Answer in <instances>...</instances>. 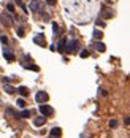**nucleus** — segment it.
I'll return each instance as SVG.
<instances>
[{"mask_svg": "<svg viewBox=\"0 0 130 138\" xmlns=\"http://www.w3.org/2000/svg\"><path fill=\"white\" fill-rule=\"evenodd\" d=\"M17 92H19L22 97H27V95H29V89H27L25 86H19V87H17Z\"/></svg>", "mask_w": 130, "mask_h": 138, "instance_id": "f8f14e48", "label": "nucleus"}, {"mask_svg": "<svg viewBox=\"0 0 130 138\" xmlns=\"http://www.w3.org/2000/svg\"><path fill=\"white\" fill-rule=\"evenodd\" d=\"M76 51H79V43L76 40H67L65 52H76Z\"/></svg>", "mask_w": 130, "mask_h": 138, "instance_id": "f257e3e1", "label": "nucleus"}, {"mask_svg": "<svg viewBox=\"0 0 130 138\" xmlns=\"http://www.w3.org/2000/svg\"><path fill=\"white\" fill-rule=\"evenodd\" d=\"M48 94H46V92L44 90H38V92H36V94H35V102L36 103H40V105H43L44 102H48Z\"/></svg>", "mask_w": 130, "mask_h": 138, "instance_id": "f03ea898", "label": "nucleus"}, {"mask_svg": "<svg viewBox=\"0 0 130 138\" xmlns=\"http://www.w3.org/2000/svg\"><path fill=\"white\" fill-rule=\"evenodd\" d=\"M94 38H95L97 41H100L101 38H103V33H101V30H97V29L94 30Z\"/></svg>", "mask_w": 130, "mask_h": 138, "instance_id": "4468645a", "label": "nucleus"}, {"mask_svg": "<svg viewBox=\"0 0 130 138\" xmlns=\"http://www.w3.org/2000/svg\"><path fill=\"white\" fill-rule=\"evenodd\" d=\"M52 30H54V35L59 32V24L57 22H52Z\"/></svg>", "mask_w": 130, "mask_h": 138, "instance_id": "393cba45", "label": "nucleus"}, {"mask_svg": "<svg viewBox=\"0 0 130 138\" xmlns=\"http://www.w3.org/2000/svg\"><path fill=\"white\" fill-rule=\"evenodd\" d=\"M3 57H5L6 60H10V62L16 60V56L13 54V51H11L10 48H5V49H3Z\"/></svg>", "mask_w": 130, "mask_h": 138, "instance_id": "423d86ee", "label": "nucleus"}, {"mask_svg": "<svg viewBox=\"0 0 130 138\" xmlns=\"http://www.w3.org/2000/svg\"><path fill=\"white\" fill-rule=\"evenodd\" d=\"M16 33H17V36H24V33H25V30H24V27H19V29L16 30Z\"/></svg>", "mask_w": 130, "mask_h": 138, "instance_id": "5701e85b", "label": "nucleus"}, {"mask_svg": "<svg viewBox=\"0 0 130 138\" xmlns=\"http://www.w3.org/2000/svg\"><path fill=\"white\" fill-rule=\"evenodd\" d=\"M94 46H95V49H97L98 52H105V51H106V46L101 43V41H95Z\"/></svg>", "mask_w": 130, "mask_h": 138, "instance_id": "9d476101", "label": "nucleus"}, {"mask_svg": "<svg viewBox=\"0 0 130 138\" xmlns=\"http://www.w3.org/2000/svg\"><path fill=\"white\" fill-rule=\"evenodd\" d=\"M79 56H81L82 59H84V57H89V51H87V49H82V51L79 52Z\"/></svg>", "mask_w": 130, "mask_h": 138, "instance_id": "b1692460", "label": "nucleus"}, {"mask_svg": "<svg viewBox=\"0 0 130 138\" xmlns=\"http://www.w3.org/2000/svg\"><path fill=\"white\" fill-rule=\"evenodd\" d=\"M30 114H32L30 109H22V111L19 113V117H30Z\"/></svg>", "mask_w": 130, "mask_h": 138, "instance_id": "2eb2a0df", "label": "nucleus"}, {"mask_svg": "<svg viewBox=\"0 0 130 138\" xmlns=\"http://www.w3.org/2000/svg\"><path fill=\"white\" fill-rule=\"evenodd\" d=\"M0 21H2V24L6 25V27L13 25V17L10 16V13H2V14H0Z\"/></svg>", "mask_w": 130, "mask_h": 138, "instance_id": "20e7f679", "label": "nucleus"}, {"mask_svg": "<svg viewBox=\"0 0 130 138\" xmlns=\"http://www.w3.org/2000/svg\"><path fill=\"white\" fill-rule=\"evenodd\" d=\"M49 138H59V136H55V135H49Z\"/></svg>", "mask_w": 130, "mask_h": 138, "instance_id": "c756f323", "label": "nucleus"}, {"mask_svg": "<svg viewBox=\"0 0 130 138\" xmlns=\"http://www.w3.org/2000/svg\"><path fill=\"white\" fill-rule=\"evenodd\" d=\"M124 124H125V125H130V116H125V119H124Z\"/></svg>", "mask_w": 130, "mask_h": 138, "instance_id": "cd10ccee", "label": "nucleus"}, {"mask_svg": "<svg viewBox=\"0 0 130 138\" xmlns=\"http://www.w3.org/2000/svg\"><path fill=\"white\" fill-rule=\"evenodd\" d=\"M46 5H49V6H54V5H55V0H46Z\"/></svg>", "mask_w": 130, "mask_h": 138, "instance_id": "bb28decb", "label": "nucleus"}, {"mask_svg": "<svg viewBox=\"0 0 130 138\" xmlns=\"http://www.w3.org/2000/svg\"><path fill=\"white\" fill-rule=\"evenodd\" d=\"M3 89H5L6 94H14V92L17 90V89H14V87H13V86H10V84H5V86H3Z\"/></svg>", "mask_w": 130, "mask_h": 138, "instance_id": "ddd939ff", "label": "nucleus"}, {"mask_svg": "<svg viewBox=\"0 0 130 138\" xmlns=\"http://www.w3.org/2000/svg\"><path fill=\"white\" fill-rule=\"evenodd\" d=\"M44 122H46V116H43V114H41V116H36V117L33 119V124H35V127H41Z\"/></svg>", "mask_w": 130, "mask_h": 138, "instance_id": "0eeeda50", "label": "nucleus"}, {"mask_svg": "<svg viewBox=\"0 0 130 138\" xmlns=\"http://www.w3.org/2000/svg\"><path fill=\"white\" fill-rule=\"evenodd\" d=\"M16 105L19 106V108H24V106H25V100H24V98H17V100H16Z\"/></svg>", "mask_w": 130, "mask_h": 138, "instance_id": "f3484780", "label": "nucleus"}, {"mask_svg": "<svg viewBox=\"0 0 130 138\" xmlns=\"http://www.w3.org/2000/svg\"><path fill=\"white\" fill-rule=\"evenodd\" d=\"M14 2H16V5H19V6L22 8V11H24V13H27V8L24 6V3H22V0H14Z\"/></svg>", "mask_w": 130, "mask_h": 138, "instance_id": "aec40b11", "label": "nucleus"}, {"mask_svg": "<svg viewBox=\"0 0 130 138\" xmlns=\"http://www.w3.org/2000/svg\"><path fill=\"white\" fill-rule=\"evenodd\" d=\"M6 10L10 11V14H13V13H14V5H13V3H8V5H6Z\"/></svg>", "mask_w": 130, "mask_h": 138, "instance_id": "4be33fe9", "label": "nucleus"}, {"mask_svg": "<svg viewBox=\"0 0 130 138\" xmlns=\"http://www.w3.org/2000/svg\"><path fill=\"white\" fill-rule=\"evenodd\" d=\"M24 68H27V70H35V71H38V70H40L36 65H27V63H24Z\"/></svg>", "mask_w": 130, "mask_h": 138, "instance_id": "6ab92c4d", "label": "nucleus"}, {"mask_svg": "<svg viewBox=\"0 0 130 138\" xmlns=\"http://www.w3.org/2000/svg\"><path fill=\"white\" fill-rule=\"evenodd\" d=\"M95 25H98V27H105V25H106V22H105L103 19H101V17H98V19L95 21Z\"/></svg>", "mask_w": 130, "mask_h": 138, "instance_id": "a211bd4d", "label": "nucleus"}, {"mask_svg": "<svg viewBox=\"0 0 130 138\" xmlns=\"http://www.w3.org/2000/svg\"><path fill=\"white\" fill-rule=\"evenodd\" d=\"M49 135H55V136H59V135H60V128H59V127H54V128H51Z\"/></svg>", "mask_w": 130, "mask_h": 138, "instance_id": "dca6fc26", "label": "nucleus"}, {"mask_svg": "<svg viewBox=\"0 0 130 138\" xmlns=\"http://www.w3.org/2000/svg\"><path fill=\"white\" fill-rule=\"evenodd\" d=\"M33 43L40 44V46H44V44H46V43H44V36H41V35H36L35 38H33Z\"/></svg>", "mask_w": 130, "mask_h": 138, "instance_id": "9b49d317", "label": "nucleus"}, {"mask_svg": "<svg viewBox=\"0 0 130 138\" xmlns=\"http://www.w3.org/2000/svg\"><path fill=\"white\" fill-rule=\"evenodd\" d=\"M0 41H2L3 44H6V43H8V36H5V35H2V36H0Z\"/></svg>", "mask_w": 130, "mask_h": 138, "instance_id": "a878e982", "label": "nucleus"}, {"mask_svg": "<svg viewBox=\"0 0 130 138\" xmlns=\"http://www.w3.org/2000/svg\"><path fill=\"white\" fill-rule=\"evenodd\" d=\"M100 94H101V95H103V97H106V95H108V92H106L105 89H100Z\"/></svg>", "mask_w": 130, "mask_h": 138, "instance_id": "c85d7f7f", "label": "nucleus"}, {"mask_svg": "<svg viewBox=\"0 0 130 138\" xmlns=\"http://www.w3.org/2000/svg\"><path fill=\"white\" fill-rule=\"evenodd\" d=\"M100 16L105 17V19H108V17H113V16H114V11L109 10V8H106V6H101V13H100Z\"/></svg>", "mask_w": 130, "mask_h": 138, "instance_id": "39448f33", "label": "nucleus"}, {"mask_svg": "<svg viewBox=\"0 0 130 138\" xmlns=\"http://www.w3.org/2000/svg\"><path fill=\"white\" fill-rule=\"evenodd\" d=\"M40 113L43 114V116H52L54 114V108L52 106H49V105H46V103H43V105H40Z\"/></svg>", "mask_w": 130, "mask_h": 138, "instance_id": "7ed1b4c3", "label": "nucleus"}, {"mask_svg": "<svg viewBox=\"0 0 130 138\" xmlns=\"http://www.w3.org/2000/svg\"><path fill=\"white\" fill-rule=\"evenodd\" d=\"M65 46H67V38H60L57 43V51L59 52H65Z\"/></svg>", "mask_w": 130, "mask_h": 138, "instance_id": "6e6552de", "label": "nucleus"}, {"mask_svg": "<svg viewBox=\"0 0 130 138\" xmlns=\"http://www.w3.org/2000/svg\"><path fill=\"white\" fill-rule=\"evenodd\" d=\"M117 125H119V122L116 121V119H111V121H109V127H111V128H116Z\"/></svg>", "mask_w": 130, "mask_h": 138, "instance_id": "412c9836", "label": "nucleus"}, {"mask_svg": "<svg viewBox=\"0 0 130 138\" xmlns=\"http://www.w3.org/2000/svg\"><path fill=\"white\" fill-rule=\"evenodd\" d=\"M30 11H40V0H30Z\"/></svg>", "mask_w": 130, "mask_h": 138, "instance_id": "1a4fd4ad", "label": "nucleus"}]
</instances>
